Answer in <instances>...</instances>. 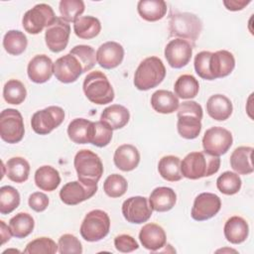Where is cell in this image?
Wrapping results in <instances>:
<instances>
[{"instance_id":"6da1fadb","label":"cell","mask_w":254,"mask_h":254,"mask_svg":"<svg viewBox=\"0 0 254 254\" xmlns=\"http://www.w3.org/2000/svg\"><path fill=\"white\" fill-rule=\"evenodd\" d=\"M220 167V158L212 156L205 151L190 152L181 162L183 177L197 180L215 174Z\"/></svg>"},{"instance_id":"7a4b0ae2","label":"cell","mask_w":254,"mask_h":254,"mask_svg":"<svg viewBox=\"0 0 254 254\" xmlns=\"http://www.w3.org/2000/svg\"><path fill=\"white\" fill-rule=\"evenodd\" d=\"M177 128L185 139L196 138L201 130L202 107L195 101L183 102L178 108Z\"/></svg>"},{"instance_id":"3957f363","label":"cell","mask_w":254,"mask_h":254,"mask_svg":"<svg viewBox=\"0 0 254 254\" xmlns=\"http://www.w3.org/2000/svg\"><path fill=\"white\" fill-rule=\"evenodd\" d=\"M166 76V67L158 57H149L143 60L135 73L134 85L139 90H149L158 86Z\"/></svg>"},{"instance_id":"277c9868","label":"cell","mask_w":254,"mask_h":254,"mask_svg":"<svg viewBox=\"0 0 254 254\" xmlns=\"http://www.w3.org/2000/svg\"><path fill=\"white\" fill-rule=\"evenodd\" d=\"M169 30L172 37H177L188 42H191L194 47V42L200 35L202 23L200 19L189 12H177L172 14L169 21Z\"/></svg>"},{"instance_id":"5b68a950","label":"cell","mask_w":254,"mask_h":254,"mask_svg":"<svg viewBox=\"0 0 254 254\" xmlns=\"http://www.w3.org/2000/svg\"><path fill=\"white\" fill-rule=\"evenodd\" d=\"M87 99L95 104H107L114 99L113 87L107 76L99 70L89 72L82 84Z\"/></svg>"},{"instance_id":"8992f818","label":"cell","mask_w":254,"mask_h":254,"mask_svg":"<svg viewBox=\"0 0 254 254\" xmlns=\"http://www.w3.org/2000/svg\"><path fill=\"white\" fill-rule=\"evenodd\" d=\"M73 165L77 173V178L82 183L97 185L103 175V164L101 159L94 152L83 149L76 153Z\"/></svg>"},{"instance_id":"52a82bcc","label":"cell","mask_w":254,"mask_h":254,"mask_svg":"<svg viewBox=\"0 0 254 254\" xmlns=\"http://www.w3.org/2000/svg\"><path fill=\"white\" fill-rule=\"evenodd\" d=\"M110 218L101 209L89 211L80 225V235L88 242H95L103 239L109 232Z\"/></svg>"},{"instance_id":"ba28073f","label":"cell","mask_w":254,"mask_h":254,"mask_svg":"<svg viewBox=\"0 0 254 254\" xmlns=\"http://www.w3.org/2000/svg\"><path fill=\"white\" fill-rule=\"evenodd\" d=\"M57 17L53 8L45 3L37 4L28 10L22 19L24 30L32 35L41 33L44 28H49L55 23Z\"/></svg>"},{"instance_id":"9c48e42d","label":"cell","mask_w":254,"mask_h":254,"mask_svg":"<svg viewBox=\"0 0 254 254\" xmlns=\"http://www.w3.org/2000/svg\"><path fill=\"white\" fill-rule=\"evenodd\" d=\"M25 133L22 114L13 108L4 109L0 114V136L9 144L19 143Z\"/></svg>"},{"instance_id":"30bf717a","label":"cell","mask_w":254,"mask_h":254,"mask_svg":"<svg viewBox=\"0 0 254 254\" xmlns=\"http://www.w3.org/2000/svg\"><path fill=\"white\" fill-rule=\"evenodd\" d=\"M64 119V111L60 106H48L35 112L31 119L32 129L40 135H47L59 127Z\"/></svg>"},{"instance_id":"8fae6325","label":"cell","mask_w":254,"mask_h":254,"mask_svg":"<svg viewBox=\"0 0 254 254\" xmlns=\"http://www.w3.org/2000/svg\"><path fill=\"white\" fill-rule=\"evenodd\" d=\"M233 142L230 131L223 127H210L204 132L202 137V147L204 151L212 156H221L231 147Z\"/></svg>"},{"instance_id":"7c38bea8","label":"cell","mask_w":254,"mask_h":254,"mask_svg":"<svg viewBox=\"0 0 254 254\" xmlns=\"http://www.w3.org/2000/svg\"><path fill=\"white\" fill-rule=\"evenodd\" d=\"M192 48L193 46L191 43L186 40L180 38L171 40L167 44L164 52L170 66L174 68H182L187 65L191 59Z\"/></svg>"},{"instance_id":"4fadbf2b","label":"cell","mask_w":254,"mask_h":254,"mask_svg":"<svg viewBox=\"0 0 254 254\" xmlns=\"http://www.w3.org/2000/svg\"><path fill=\"white\" fill-rule=\"evenodd\" d=\"M122 214L128 222L140 224L149 220L152 215V208L147 197L141 195L131 196L124 200Z\"/></svg>"},{"instance_id":"5bb4252c","label":"cell","mask_w":254,"mask_h":254,"mask_svg":"<svg viewBox=\"0 0 254 254\" xmlns=\"http://www.w3.org/2000/svg\"><path fill=\"white\" fill-rule=\"evenodd\" d=\"M96 190L97 185H88L78 180L66 183L60 190V197L64 203L75 205L93 196Z\"/></svg>"},{"instance_id":"9a60e30c","label":"cell","mask_w":254,"mask_h":254,"mask_svg":"<svg viewBox=\"0 0 254 254\" xmlns=\"http://www.w3.org/2000/svg\"><path fill=\"white\" fill-rule=\"evenodd\" d=\"M70 35V26L62 17H57L53 25L47 28L45 33V41L47 47L53 53L64 51L68 43Z\"/></svg>"},{"instance_id":"2e32d148","label":"cell","mask_w":254,"mask_h":254,"mask_svg":"<svg viewBox=\"0 0 254 254\" xmlns=\"http://www.w3.org/2000/svg\"><path fill=\"white\" fill-rule=\"evenodd\" d=\"M221 200L212 192H201L193 201L191 217L196 221H203L213 217L220 210Z\"/></svg>"},{"instance_id":"e0dca14e","label":"cell","mask_w":254,"mask_h":254,"mask_svg":"<svg viewBox=\"0 0 254 254\" xmlns=\"http://www.w3.org/2000/svg\"><path fill=\"white\" fill-rule=\"evenodd\" d=\"M54 73L59 81L70 83L74 82L83 71L78 60L68 53L54 63Z\"/></svg>"},{"instance_id":"ac0fdd59","label":"cell","mask_w":254,"mask_h":254,"mask_svg":"<svg viewBox=\"0 0 254 254\" xmlns=\"http://www.w3.org/2000/svg\"><path fill=\"white\" fill-rule=\"evenodd\" d=\"M123 58L124 49L117 42H106L96 51V62L105 69H111L118 66L122 63Z\"/></svg>"},{"instance_id":"d6986e66","label":"cell","mask_w":254,"mask_h":254,"mask_svg":"<svg viewBox=\"0 0 254 254\" xmlns=\"http://www.w3.org/2000/svg\"><path fill=\"white\" fill-rule=\"evenodd\" d=\"M234 66L235 59L230 52L220 50L215 53H211L208 61V69L212 79L227 76L232 72Z\"/></svg>"},{"instance_id":"ffe728a7","label":"cell","mask_w":254,"mask_h":254,"mask_svg":"<svg viewBox=\"0 0 254 254\" xmlns=\"http://www.w3.org/2000/svg\"><path fill=\"white\" fill-rule=\"evenodd\" d=\"M27 72L33 82L44 83L54 73V63L47 55H37L29 62Z\"/></svg>"},{"instance_id":"44dd1931","label":"cell","mask_w":254,"mask_h":254,"mask_svg":"<svg viewBox=\"0 0 254 254\" xmlns=\"http://www.w3.org/2000/svg\"><path fill=\"white\" fill-rule=\"evenodd\" d=\"M139 239L144 248L154 252L166 245L167 236L165 230L159 224L147 223L141 228Z\"/></svg>"},{"instance_id":"7402d4cb","label":"cell","mask_w":254,"mask_h":254,"mask_svg":"<svg viewBox=\"0 0 254 254\" xmlns=\"http://www.w3.org/2000/svg\"><path fill=\"white\" fill-rule=\"evenodd\" d=\"M113 161L119 170L130 172L138 167L140 153L135 146L131 144H123L115 150Z\"/></svg>"},{"instance_id":"603a6c76","label":"cell","mask_w":254,"mask_h":254,"mask_svg":"<svg viewBox=\"0 0 254 254\" xmlns=\"http://www.w3.org/2000/svg\"><path fill=\"white\" fill-rule=\"evenodd\" d=\"M177 201L175 190L168 187H159L153 190L149 196V204L152 210L165 212L171 210Z\"/></svg>"},{"instance_id":"cb8c5ba5","label":"cell","mask_w":254,"mask_h":254,"mask_svg":"<svg viewBox=\"0 0 254 254\" xmlns=\"http://www.w3.org/2000/svg\"><path fill=\"white\" fill-rule=\"evenodd\" d=\"M223 232L227 241L232 244H240L247 239L249 226L244 218L234 215L226 220Z\"/></svg>"},{"instance_id":"d4e9b609","label":"cell","mask_w":254,"mask_h":254,"mask_svg":"<svg viewBox=\"0 0 254 254\" xmlns=\"http://www.w3.org/2000/svg\"><path fill=\"white\" fill-rule=\"evenodd\" d=\"M233 106L230 99L223 94H213L206 102L208 115L217 121H224L232 114Z\"/></svg>"},{"instance_id":"484cf974","label":"cell","mask_w":254,"mask_h":254,"mask_svg":"<svg viewBox=\"0 0 254 254\" xmlns=\"http://www.w3.org/2000/svg\"><path fill=\"white\" fill-rule=\"evenodd\" d=\"M130 119L129 110L120 104H112L106 107L100 116V121L108 125L112 130L123 128Z\"/></svg>"},{"instance_id":"4316f807","label":"cell","mask_w":254,"mask_h":254,"mask_svg":"<svg viewBox=\"0 0 254 254\" xmlns=\"http://www.w3.org/2000/svg\"><path fill=\"white\" fill-rule=\"evenodd\" d=\"M253 148L249 146H240L236 148L230 156V166L238 175H249L253 173L252 164Z\"/></svg>"},{"instance_id":"83f0119b","label":"cell","mask_w":254,"mask_h":254,"mask_svg":"<svg viewBox=\"0 0 254 254\" xmlns=\"http://www.w3.org/2000/svg\"><path fill=\"white\" fill-rule=\"evenodd\" d=\"M151 106L158 113L170 114L179 108L180 102L179 98L172 91L159 89L151 96Z\"/></svg>"},{"instance_id":"f1b7e54d","label":"cell","mask_w":254,"mask_h":254,"mask_svg":"<svg viewBox=\"0 0 254 254\" xmlns=\"http://www.w3.org/2000/svg\"><path fill=\"white\" fill-rule=\"evenodd\" d=\"M92 129V121L84 118H75L67 126V135L76 144H87L91 141Z\"/></svg>"},{"instance_id":"f546056e","label":"cell","mask_w":254,"mask_h":254,"mask_svg":"<svg viewBox=\"0 0 254 254\" xmlns=\"http://www.w3.org/2000/svg\"><path fill=\"white\" fill-rule=\"evenodd\" d=\"M137 10L144 20L156 22L166 15L167 3L163 0H140L137 4Z\"/></svg>"},{"instance_id":"4dcf8cb0","label":"cell","mask_w":254,"mask_h":254,"mask_svg":"<svg viewBox=\"0 0 254 254\" xmlns=\"http://www.w3.org/2000/svg\"><path fill=\"white\" fill-rule=\"evenodd\" d=\"M60 183V173L52 166H42L35 173V184L42 190L53 191Z\"/></svg>"},{"instance_id":"1f68e13d","label":"cell","mask_w":254,"mask_h":254,"mask_svg":"<svg viewBox=\"0 0 254 254\" xmlns=\"http://www.w3.org/2000/svg\"><path fill=\"white\" fill-rule=\"evenodd\" d=\"M101 30L100 21L93 16H82L73 22L74 34L84 40L95 38Z\"/></svg>"},{"instance_id":"d6a6232c","label":"cell","mask_w":254,"mask_h":254,"mask_svg":"<svg viewBox=\"0 0 254 254\" xmlns=\"http://www.w3.org/2000/svg\"><path fill=\"white\" fill-rule=\"evenodd\" d=\"M6 169V176L14 183H24L29 178L30 165L28 161L22 157H13L9 159L4 166Z\"/></svg>"},{"instance_id":"836d02e7","label":"cell","mask_w":254,"mask_h":254,"mask_svg":"<svg viewBox=\"0 0 254 254\" xmlns=\"http://www.w3.org/2000/svg\"><path fill=\"white\" fill-rule=\"evenodd\" d=\"M158 171L161 177L168 182H178L182 180L181 160L177 156H164L158 164Z\"/></svg>"},{"instance_id":"e575fe53","label":"cell","mask_w":254,"mask_h":254,"mask_svg":"<svg viewBox=\"0 0 254 254\" xmlns=\"http://www.w3.org/2000/svg\"><path fill=\"white\" fill-rule=\"evenodd\" d=\"M175 94L182 99H190L197 95L199 83L191 74H183L178 77L174 85Z\"/></svg>"},{"instance_id":"d590c367","label":"cell","mask_w":254,"mask_h":254,"mask_svg":"<svg viewBox=\"0 0 254 254\" xmlns=\"http://www.w3.org/2000/svg\"><path fill=\"white\" fill-rule=\"evenodd\" d=\"M9 226L13 236L16 238H25L32 233L35 226V220L31 214L27 212H19L10 219Z\"/></svg>"},{"instance_id":"8d00e7d4","label":"cell","mask_w":254,"mask_h":254,"mask_svg":"<svg viewBox=\"0 0 254 254\" xmlns=\"http://www.w3.org/2000/svg\"><path fill=\"white\" fill-rule=\"evenodd\" d=\"M27 45V37L21 31L10 30L4 35L3 47L5 51L12 56H19L24 53Z\"/></svg>"},{"instance_id":"74e56055","label":"cell","mask_w":254,"mask_h":254,"mask_svg":"<svg viewBox=\"0 0 254 254\" xmlns=\"http://www.w3.org/2000/svg\"><path fill=\"white\" fill-rule=\"evenodd\" d=\"M27 96L25 85L18 79H9L3 87V97L10 104H21Z\"/></svg>"},{"instance_id":"f35d334b","label":"cell","mask_w":254,"mask_h":254,"mask_svg":"<svg viewBox=\"0 0 254 254\" xmlns=\"http://www.w3.org/2000/svg\"><path fill=\"white\" fill-rule=\"evenodd\" d=\"M241 185L242 182L238 174L230 171L222 173L216 180V187L218 190L227 195L237 193L241 189Z\"/></svg>"},{"instance_id":"ab89813d","label":"cell","mask_w":254,"mask_h":254,"mask_svg":"<svg viewBox=\"0 0 254 254\" xmlns=\"http://www.w3.org/2000/svg\"><path fill=\"white\" fill-rule=\"evenodd\" d=\"M19 204L20 193L15 188L4 186L0 189V212L2 214L11 213Z\"/></svg>"},{"instance_id":"60d3db41","label":"cell","mask_w":254,"mask_h":254,"mask_svg":"<svg viewBox=\"0 0 254 254\" xmlns=\"http://www.w3.org/2000/svg\"><path fill=\"white\" fill-rule=\"evenodd\" d=\"M69 54L78 60L83 72L90 70L96 64V54L94 49L90 46L77 45L70 50Z\"/></svg>"},{"instance_id":"b9f144b4","label":"cell","mask_w":254,"mask_h":254,"mask_svg":"<svg viewBox=\"0 0 254 254\" xmlns=\"http://www.w3.org/2000/svg\"><path fill=\"white\" fill-rule=\"evenodd\" d=\"M128 188L127 181L119 174H112L106 178L103 184L104 192L110 197L122 196Z\"/></svg>"},{"instance_id":"7bdbcfd3","label":"cell","mask_w":254,"mask_h":254,"mask_svg":"<svg viewBox=\"0 0 254 254\" xmlns=\"http://www.w3.org/2000/svg\"><path fill=\"white\" fill-rule=\"evenodd\" d=\"M59 251V245L49 237H39L29 242L24 253L29 254H54Z\"/></svg>"},{"instance_id":"ee69618b","label":"cell","mask_w":254,"mask_h":254,"mask_svg":"<svg viewBox=\"0 0 254 254\" xmlns=\"http://www.w3.org/2000/svg\"><path fill=\"white\" fill-rule=\"evenodd\" d=\"M84 12V3L81 0H62L60 13L62 18L68 22H74Z\"/></svg>"},{"instance_id":"f6af8a7d","label":"cell","mask_w":254,"mask_h":254,"mask_svg":"<svg viewBox=\"0 0 254 254\" xmlns=\"http://www.w3.org/2000/svg\"><path fill=\"white\" fill-rule=\"evenodd\" d=\"M112 139V129L102 121L93 122V129L90 143L96 147L107 146Z\"/></svg>"},{"instance_id":"bcb514c9","label":"cell","mask_w":254,"mask_h":254,"mask_svg":"<svg viewBox=\"0 0 254 254\" xmlns=\"http://www.w3.org/2000/svg\"><path fill=\"white\" fill-rule=\"evenodd\" d=\"M58 245H59V252L61 254L82 253V246L80 241L74 235L69 233L62 235L59 239Z\"/></svg>"},{"instance_id":"7dc6e473","label":"cell","mask_w":254,"mask_h":254,"mask_svg":"<svg viewBox=\"0 0 254 254\" xmlns=\"http://www.w3.org/2000/svg\"><path fill=\"white\" fill-rule=\"evenodd\" d=\"M210 55H211V52H208V51L199 52L195 56L194 63H193L195 72L198 74L199 77L206 80H213L208 69V61H209Z\"/></svg>"},{"instance_id":"c3c4849f","label":"cell","mask_w":254,"mask_h":254,"mask_svg":"<svg viewBox=\"0 0 254 254\" xmlns=\"http://www.w3.org/2000/svg\"><path fill=\"white\" fill-rule=\"evenodd\" d=\"M114 246L116 250L123 253H129L138 249L137 241L129 234L117 235L114 239Z\"/></svg>"},{"instance_id":"681fc988","label":"cell","mask_w":254,"mask_h":254,"mask_svg":"<svg viewBox=\"0 0 254 254\" xmlns=\"http://www.w3.org/2000/svg\"><path fill=\"white\" fill-rule=\"evenodd\" d=\"M28 203H29V206L33 210H35L37 212H42L49 205V197L44 192L36 191V192H33L30 194Z\"/></svg>"},{"instance_id":"f907efd6","label":"cell","mask_w":254,"mask_h":254,"mask_svg":"<svg viewBox=\"0 0 254 254\" xmlns=\"http://www.w3.org/2000/svg\"><path fill=\"white\" fill-rule=\"evenodd\" d=\"M251 1L250 0H225L223 1V5L227 10L230 11H238L242 10L245 6H247Z\"/></svg>"},{"instance_id":"816d5d0a","label":"cell","mask_w":254,"mask_h":254,"mask_svg":"<svg viewBox=\"0 0 254 254\" xmlns=\"http://www.w3.org/2000/svg\"><path fill=\"white\" fill-rule=\"evenodd\" d=\"M1 224V238H2V244H5L7 241L10 240L11 236L13 235L10 226L8 227L3 220L0 221Z\"/></svg>"},{"instance_id":"f5cc1de1","label":"cell","mask_w":254,"mask_h":254,"mask_svg":"<svg viewBox=\"0 0 254 254\" xmlns=\"http://www.w3.org/2000/svg\"><path fill=\"white\" fill-rule=\"evenodd\" d=\"M222 251H225V249H224V250H223V249H221V250H217V252H222ZM226 251H230V252H231V251H232V252H236V251H235V250H233V249H226Z\"/></svg>"}]
</instances>
